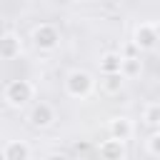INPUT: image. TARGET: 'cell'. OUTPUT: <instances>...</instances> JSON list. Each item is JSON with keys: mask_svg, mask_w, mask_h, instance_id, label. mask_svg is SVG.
I'll return each instance as SVG.
<instances>
[{"mask_svg": "<svg viewBox=\"0 0 160 160\" xmlns=\"http://www.w3.org/2000/svg\"><path fill=\"white\" fill-rule=\"evenodd\" d=\"M158 45V25L155 22H140L135 25L132 32V48H138L140 52H150Z\"/></svg>", "mask_w": 160, "mask_h": 160, "instance_id": "obj_4", "label": "cell"}, {"mask_svg": "<svg viewBox=\"0 0 160 160\" xmlns=\"http://www.w3.org/2000/svg\"><path fill=\"white\" fill-rule=\"evenodd\" d=\"M35 98V85L30 80H10L2 90V100L10 108H25Z\"/></svg>", "mask_w": 160, "mask_h": 160, "instance_id": "obj_1", "label": "cell"}, {"mask_svg": "<svg viewBox=\"0 0 160 160\" xmlns=\"http://www.w3.org/2000/svg\"><path fill=\"white\" fill-rule=\"evenodd\" d=\"M45 160H68V158H65V155H60V152H52V155H48Z\"/></svg>", "mask_w": 160, "mask_h": 160, "instance_id": "obj_15", "label": "cell"}, {"mask_svg": "<svg viewBox=\"0 0 160 160\" xmlns=\"http://www.w3.org/2000/svg\"><path fill=\"white\" fill-rule=\"evenodd\" d=\"M142 120H145V125L148 128H152V130H158V125H160V102H148L145 105V110H142Z\"/></svg>", "mask_w": 160, "mask_h": 160, "instance_id": "obj_12", "label": "cell"}, {"mask_svg": "<svg viewBox=\"0 0 160 160\" xmlns=\"http://www.w3.org/2000/svg\"><path fill=\"white\" fill-rule=\"evenodd\" d=\"M28 120H30L32 128H40V130L50 128L55 122V110H52L50 102H35L32 110H30V115H28Z\"/></svg>", "mask_w": 160, "mask_h": 160, "instance_id": "obj_5", "label": "cell"}, {"mask_svg": "<svg viewBox=\"0 0 160 160\" xmlns=\"http://www.w3.org/2000/svg\"><path fill=\"white\" fill-rule=\"evenodd\" d=\"M140 68H142V65H140V60H138V58H125V55H122L120 75H122L125 80H128V78H135V75L140 72Z\"/></svg>", "mask_w": 160, "mask_h": 160, "instance_id": "obj_13", "label": "cell"}, {"mask_svg": "<svg viewBox=\"0 0 160 160\" xmlns=\"http://www.w3.org/2000/svg\"><path fill=\"white\" fill-rule=\"evenodd\" d=\"M22 52V42L15 32H2L0 35V60H15Z\"/></svg>", "mask_w": 160, "mask_h": 160, "instance_id": "obj_6", "label": "cell"}, {"mask_svg": "<svg viewBox=\"0 0 160 160\" xmlns=\"http://www.w3.org/2000/svg\"><path fill=\"white\" fill-rule=\"evenodd\" d=\"M92 88H95V80L88 70H70L68 78H65V92L75 100L88 98L92 92Z\"/></svg>", "mask_w": 160, "mask_h": 160, "instance_id": "obj_2", "label": "cell"}, {"mask_svg": "<svg viewBox=\"0 0 160 160\" xmlns=\"http://www.w3.org/2000/svg\"><path fill=\"white\" fill-rule=\"evenodd\" d=\"M32 42L38 50L42 52H50L60 45V30L52 25V22H40L32 28Z\"/></svg>", "mask_w": 160, "mask_h": 160, "instance_id": "obj_3", "label": "cell"}, {"mask_svg": "<svg viewBox=\"0 0 160 160\" xmlns=\"http://www.w3.org/2000/svg\"><path fill=\"white\" fill-rule=\"evenodd\" d=\"M108 128H110V138H118V140H122V142H125V140L132 135V130H135V128H132V120L125 118V115L112 118Z\"/></svg>", "mask_w": 160, "mask_h": 160, "instance_id": "obj_9", "label": "cell"}, {"mask_svg": "<svg viewBox=\"0 0 160 160\" xmlns=\"http://www.w3.org/2000/svg\"><path fill=\"white\" fill-rule=\"evenodd\" d=\"M98 150H100V158H102V160H122V158H125V142L118 140V138L102 140V142L98 145Z\"/></svg>", "mask_w": 160, "mask_h": 160, "instance_id": "obj_7", "label": "cell"}, {"mask_svg": "<svg viewBox=\"0 0 160 160\" xmlns=\"http://www.w3.org/2000/svg\"><path fill=\"white\" fill-rule=\"evenodd\" d=\"M148 155L150 158H158L160 155V132L158 130H152L150 138H148Z\"/></svg>", "mask_w": 160, "mask_h": 160, "instance_id": "obj_14", "label": "cell"}, {"mask_svg": "<svg viewBox=\"0 0 160 160\" xmlns=\"http://www.w3.org/2000/svg\"><path fill=\"white\" fill-rule=\"evenodd\" d=\"M122 75L120 72H112V75H102V80H100V85H102V90L108 92V95H118L120 90H122Z\"/></svg>", "mask_w": 160, "mask_h": 160, "instance_id": "obj_11", "label": "cell"}, {"mask_svg": "<svg viewBox=\"0 0 160 160\" xmlns=\"http://www.w3.org/2000/svg\"><path fill=\"white\" fill-rule=\"evenodd\" d=\"M72 2H82V0H72Z\"/></svg>", "mask_w": 160, "mask_h": 160, "instance_id": "obj_17", "label": "cell"}, {"mask_svg": "<svg viewBox=\"0 0 160 160\" xmlns=\"http://www.w3.org/2000/svg\"><path fill=\"white\" fill-rule=\"evenodd\" d=\"M2 160H30V145L22 140H10L2 145Z\"/></svg>", "mask_w": 160, "mask_h": 160, "instance_id": "obj_8", "label": "cell"}, {"mask_svg": "<svg viewBox=\"0 0 160 160\" xmlns=\"http://www.w3.org/2000/svg\"><path fill=\"white\" fill-rule=\"evenodd\" d=\"M120 65H122V55H120V52H105V55L100 58V72H102V75L120 72Z\"/></svg>", "mask_w": 160, "mask_h": 160, "instance_id": "obj_10", "label": "cell"}, {"mask_svg": "<svg viewBox=\"0 0 160 160\" xmlns=\"http://www.w3.org/2000/svg\"><path fill=\"white\" fill-rule=\"evenodd\" d=\"M0 160H2V150H0Z\"/></svg>", "mask_w": 160, "mask_h": 160, "instance_id": "obj_16", "label": "cell"}]
</instances>
